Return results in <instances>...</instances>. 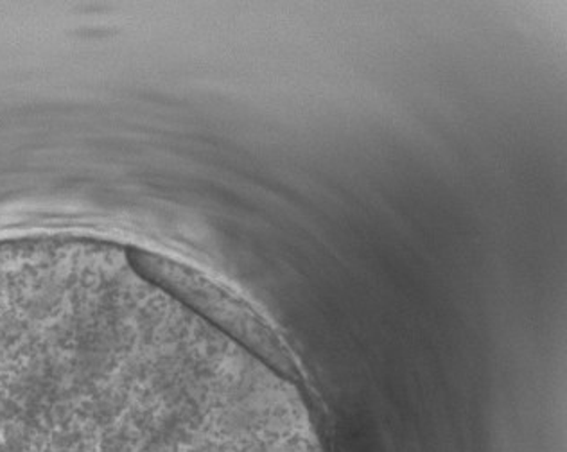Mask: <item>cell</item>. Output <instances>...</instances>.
Segmentation results:
<instances>
[{"mask_svg":"<svg viewBox=\"0 0 567 452\" xmlns=\"http://www.w3.org/2000/svg\"><path fill=\"white\" fill-rule=\"evenodd\" d=\"M86 352L56 318L0 311V452H110L86 399Z\"/></svg>","mask_w":567,"mask_h":452,"instance_id":"6da1fadb","label":"cell"},{"mask_svg":"<svg viewBox=\"0 0 567 452\" xmlns=\"http://www.w3.org/2000/svg\"><path fill=\"white\" fill-rule=\"evenodd\" d=\"M130 259L146 277L169 289L182 298L194 311L213 321L214 326L227 330L228 335L241 341L246 349L259 356L268 367L274 368L284 379L303 384V377L297 363L274 330L251 311L241 298L234 297L227 289L214 284L210 278L196 269L167 259L152 251L132 250Z\"/></svg>","mask_w":567,"mask_h":452,"instance_id":"7a4b0ae2","label":"cell"},{"mask_svg":"<svg viewBox=\"0 0 567 452\" xmlns=\"http://www.w3.org/2000/svg\"><path fill=\"white\" fill-rule=\"evenodd\" d=\"M0 248H28V246H0ZM28 250H42V248H28ZM42 251H49V250H42ZM49 254H54V251H49ZM54 255H58V254H54ZM58 257H63V255H58ZM63 259H65V257H63ZM65 260H69V259H65ZM69 263H71V260H69Z\"/></svg>","mask_w":567,"mask_h":452,"instance_id":"3957f363","label":"cell"}]
</instances>
